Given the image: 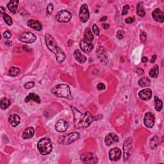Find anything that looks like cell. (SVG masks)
Masks as SVG:
<instances>
[{
	"mask_svg": "<svg viewBox=\"0 0 164 164\" xmlns=\"http://www.w3.org/2000/svg\"><path fill=\"white\" fill-rule=\"evenodd\" d=\"M20 121V117L17 114H12L9 116L8 117V122L11 124L13 127H16Z\"/></svg>",
	"mask_w": 164,
	"mask_h": 164,
	"instance_id": "21",
	"label": "cell"
},
{
	"mask_svg": "<svg viewBox=\"0 0 164 164\" xmlns=\"http://www.w3.org/2000/svg\"><path fill=\"white\" fill-rule=\"evenodd\" d=\"M45 41L46 44L51 52L53 53L56 56V60L58 63L61 64L66 60V56L64 51L62 50L58 46L57 43L56 42L55 40L53 37L51 36V35L49 33L46 34L45 35Z\"/></svg>",
	"mask_w": 164,
	"mask_h": 164,
	"instance_id": "2",
	"label": "cell"
},
{
	"mask_svg": "<svg viewBox=\"0 0 164 164\" xmlns=\"http://www.w3.org/2000/svg\"><path fill=\"white\" fill-rule=\"evenodd\" d=\"M0 10H1V13L2 15L4 14V13H5V10L4 8L3 7V6H1V7H0Z\"/></svg>",
	"mask_w": 164,
	"mask_h": 164,
	"instance_id": "47",
	"label": "cell"
},
{
	"mask_svg": "<svg viewBox=\"0 0 164 164\" xmlns=\"http://www.w3.org/2000/svg\"><path fill=\"white\" fill-rule=\"evenodd\" d=\"M81 162L84 163H97L98 162V157L92 153H84L80 156Z\"/></svg>",
	"mask_w": 164,
	"mask_h": 164,
	"instance_id": "6",
	"label": "cell"
},
{
	"mask_svg": "<svg viewBox=\"0 0 164 164\" xmlns=\"http://www.w3.org/2000/svg\"><path fill=\"white\" fill-rule=\"evenodd\" d=\"M155 110L156 111H161L163 108V103L162 101L160 100L159 98L157 96L155 97Z\"/></svg>",
	"mask_w": 164,
	"mask_h": 164,
	"instance_id": "28",
	"label": "cell"
},
{
	"mask_svg": "<svg viewBox=\"0 0 164 164\" xmlns=\"http://www.w3.org/2000/svg\"><path fill=\"white\" fill-rule=\"evenodd\" d=\"M129 8V6L128 5H124V7H123L122 9V16H124L126 14H127L128 12V10Z\"/></svg>",
	"mask_w": 164,
	"mask_h": 164,
	"instance_id": "38",
	"label": "cell"
},
{
	"mask_svg": "<svg viewBox=\"0 0 164 164\" xmlns=\"http://www.w3.org/2000/svg\"><path fill=\"white\" fill-rule=\"evenodd\" d=\"M133 21H134V18H131V17H129V18H126L125 19V22H126V23H127V24H131Z\"/></svg>",
	"mask_w": 164,
	"mask_h": 164,
	"instance_id": "42",
	"label": "cell"
},
{
	"mask_svg": "<svg viewBox=\"0 0 164 164\" xmlns=\"http://www.w3.org/2000/svg\"><path fill=\"white\" fill-rule=\"evenodd\" d=\"M158 66H155L149 71V76L152 78H157L158 76Z\"/></svg>",
	"mask_w": 164,
	"mask_h": 164,
	"instance_id": "29",
	"label": "cell"
},
{
	"mask_svg": "<svg viewBox=\"0 0 164 164\" xmlns=\"http://www.w3.org/2000/svg\"><path fill=\"white\" fill-rule=\"evenodd\" d=\"M107 19V17H106V16H105V17H103V18H102L101 19H100V21L101 22H102V21H105Z\"/></svg>",
	"mask_w": 164,
	"mask_h": 164,
	"instance_id": "48",
	"label": "cell"
},
{
	"mask_svg": "<svg viewBox=\"0 0 164 164\" xmlns=\"http://www.w3.org/2000/svg\"><path fill=\"white\" fill-rule=\"evenodd\" d=\"M37 148H38L40 153L42 154V155H49L53 149L51 140L47 137L41 139L37 144Z\"/></svg>",
	"mask_w": 164,
	"mask_h": 164,
	"instance_id": "4",
	"label": "cell"
},
{
	"mask_svg": "<svg viewBox=\"0 0 164 164\" xmlns=\"http://www.w3.org/2000/svg\"><path fill=\"white\" fill-rule=\"evenodd\" d=\"M31 100L35 101L36 102H37V103H40V98L39 95L34 94V93H30L25 98L26 102H28Z\"/></svg>",
	"mask_w": 164,
	"mask_h": 164,
	"instance_id": "24",
	"label": "cell"
},
{
	"mask_svg": "<svg viewBox=\"0 0 164 164\" xmlns=\"http://www.w3.org/2000/svg\"><path fill=\"white\" fill-rule=\"evenodd\" d=\"M152 16H153V18L155 19L156 22H158V23L163 22L164 20L163 13L160 8H156L154 10V11L152 12Z\"/></svg>",
	"mask_w": 164,
	"mask_h": 164,
	"instance_id": "18",
	"label": "cell"
},
{
	"mask_svg": "<svg viewBox=\"0 0 164 164\" xmlns=\"http://www.w3.org/2000/svg\"><path fill=\"white\" fill-rule=\"evenodd\" d=\"M156 59V55H153L152 56V59L151 60V63L153 64V63L155 62Z\"/></svg>",
	"mask_w": 164,
	"mask_h": 164,
	"instance_id": "44",
	"label": "cell"
},
{
	"mask_svg": "<svg viewBox=\"0 0 164 164\" xmlns=\"http://www.w3.org/2000/svg\"><path fill=\"white\" fill-rule=\"evenodd\" d=\"M83 40L90 42H92V41L94 40V35L93 34H92V31L89 28H87L86 30H85V32L84 33Z\"/></svg>",
	"mask_w": 164,
	"mask_h": 164,
	"instance_id": "25",
	"label": "cell"
},
{
	"mask_svg": "<svg viewBox=\"0 0 164 164\" xmlns=\"http://www.w3.org/2000/svg\"><path fill=\"white\" fill-rule=\"evenodd\" d=\"M124 32L122 30H119L117 32V37L119 39H122L124 35Z\"/></svg>",
	"mask_w": 164,
	"mask_h": 164,
	"instance_id": "37",
	"label": "cell"
},
{
	"mask_svg": "<svg viewBox=\"0 0 164 164\" xmlns=\"http://www.w3.org/2000/svg\"><path fill=\"white\" fill-rule=\"evenodd\" d=\"M105 88H106L105 85L103 83H98L97 85V88H98V90H105Z\"/></svg>",
	"mask_w": 164,
	"mask_h": 164,
	"instance_id": "41",
	"label": "cell"
},
{
	"mask_svg": "<svg viewBox=\"0 0 164 164\" xmlns=\"http://www.w3.org/2000/svg\"><path fill=\"white\" fill-rule=\"evenodd\" d=\"M136 13H137V15L141 17H144L146 15V12L144 9L142 7L141 3H138L137 6H136Z\"/></svg>",
	"mask_w": 164,
	"mask_h": 164,
	"instance_id": "30",
	"label": "cell"
},
{
	"mask_svg": "<svg viewBox=\"0 0 164 164\" xmlns=\"http://www.w3.org/2000/svg\"><path fill=\"white\" fill-rule=\"evenodd\" d=\"M121 151L119 148H113L109 151V158L111 161H117L121 158Z\"/></svg>",
	"mask_w": 164,
	"mask_h": 164,
	"instance_id": "13",
	"label": "cell"
},
{
	"mask_svg": "<svg viewBox=\"0 0 164 164\" xmlns=\"http://www.w3.org/2000/svg\"><path fill=\"white\" fill-rule=\"evenodd\" d=\"M155 115L151 112H147L144 119V123L147 128H151L155 124Z\"/></svg>",
	"mask_w": 164,
	"mask_h": 164,
	"instance_id": "12",
	"label": "cell"
},
{
	"mask_svg": "<svg viewBox=\"0 0 164 164\" xmlns=\"http://www.w3.org/2000/svg\"><path fill=\"white\" fill-rule=\"evenodd\" d=\"M3 18L6 25L8 26H11L12 25V23H13L12 19L11 18V17L7 14V13H5L4 14H3Z\"/></svg>",
	"mask_w": 164,
	"mask_h": 164,
	"instance_id": "32",
	"label": "cell"
},
{
	"mask_svg": "<svg viewBox=\"0 0 164 164\" xmlns=\"http://www.w3.org/2000/svg\"><path fill=\"white\" fill-rule=\"evenodd\" d=\"M18 39L22 42L26 44L33 43L37 39V37L35 34L32 32H25L19 35Z\"/></svg>",
	"mask_w": 164,
	"mask_h": 164,
	"instance_id": "8",
	"label": "cell"
},
{
	"mask_svg": "<svg viewBox=\"0 0 164 164\" xmlns=\"http://www.w3.org/2000/svg\"><path fill=\"white\" fill-rule=\"evenodd\" d=\"M74 57L78 62L80 64H84L87 61V58L81 53V51L78 49H76L74 52Z\"/></svg>",
	"mask_w": 164,
	"mask_h": 164,
	"instance_id": "20",
	"label": "cell"
},
{
	"mask_svg": "<svg viewBox=\"0 0 164 164\" xmlns=\"http://www.w3.org/2000/svg\"><path fill=\"white\" fill-rule=\"evenodd\" d=\"M74 115V124L76 129L85 128L89 126L93 121L92 115L88 112H81L74 107H71Z\"/></svg>",
	"mask_w": 164,
	"mask_h": 164,
	"instance_id": "1",
	"label": "cell"
},
{
	"mask_svg": "<svg viewBox=\"0 0 164 164\" xmlns=\"http://www.w3.org/2000/svg\"><path fill=\"white\" fill-rule=\"evenodd\" d=\"M51 92L55 96L66 98L67 100H73V95L69 85L66 84H59L51 89Z\"/></svg>",
	"mask_w": 164,
	"mask_h": 164,
	"instance_id": "3",
	"label": "cell"
},
{
	"mask_svg": "<svg viewBox=\"0 0 164 164\" xmlns=\"http://www.w3.org/2000/svg\"><path fill=\"white\" fill-rule=\"evenodd\" d=\"M18 4H19V1H17V0H12V1H10L7 5V7L10 10V12H11L12 13H16L18 8Z\"/></svg>",
	"mask_w": 164,
	"mask_h": 164,
	"instance_id": "23",
	"label": "cell"
},
{
	"mask_svg": "<svg viewBox=\"0 0 164 164\" xmlns=\"http://www.w3.org/2000/svg\"><path fill=\"white\" fill-rule=\"evenodd\" d=\"M80 46L81 49L85 53H89L94 48V46L92 42H87L85 40H82L81 41Z\"/></svg>",
	"mask_w": 164,
	"mask_h": 164,
	"instance_id": "17",
	"label": "cell"
},
{
	"mask_svg": "<svg viewBox=\"0 0 164 164\" xmlns=\"http://www.w3.org/2000/svg\"><path fill=\"white\" fill-rule=\"evenodd\" d=\"M27 25L30 27V28H32L33 30H35L36 31H38V32H40V31L42 30V26L41 23L38 21V20H33V19H30L28 21V23Z\"/></svg>",
	"mask_w": 164,
	"mask_h": 164,
	"instance_id": "19",
	"label": "cell"
},
{
	"mask_svg": "<svg viewBox=\"0 0 164 164\" xmlns=\"http://www.w3.org/2000/svg\"><path fill=\"white\" fill-rule=\"evenodd\" d=\"M90 13L88 8V6L86 4H83L81 6L79 12V18L81 22L86 23L89 19Z\"/></svg>",
	"mask_w": 164,
	"mask_h": 164,
	"instance_id": "10",
	"label": "cell"
},
{
	"mask_svg": "<svg viewBox=\"0 0 164 164\" xmlns=\"http://www.w3.org/2000/svg\"><path fill=\"white\" fill-rule=\"evenodd\" d=\"M20 70L19 69V68L16 67H12L10 69L8 73L11 76H16L20 73Z\"/></svg>",
	"mask_w": 164,
	"mask_h": 164,
	"instance_id": "31",
	"label": "cell"
},
{
	"mask_svg": "<svg viewBox=\"0 0 164 164\" xmlns=\"http://www.w3.org/2000/svg\"><path fill=\"white\" fill-rule=\"evenodd\" d=\"M102 28H103L104 29H105V30H107V29H108V28H109V25H108V24H105V23H104V24H102Z\"/></svg>",
	"mask_w": 164,
	"mask_h": 164,
	"instance_id": "43",
	"label": "cell"
},
{
	"mask_svg": "<svg viewBox=\"0 0 164 164\" xmlns=\"http://www.w3.org/2000/svg\"><path fill=\"white\" fill-rule=\"evenodd\" d=\"M3 37L5 39H10V37H12V33H10V31L6 30L4 33H3Z\"/></svg>",
	"mask_w": 164,
	"mask_h": 164,
	"instance_id": "39",
	"label": "cell"
},
{
	"mask_svg": "<svg viewBox=\"0 0 164 164\" xmlns=\"http://www.w3.org/2000/svg\"><path fill=\"white\" fill-rule=\"evenodd\" d=\"M146 33L144 32H142L141 33V35H140V38L142 42H145L146 40Z\"/></svg>",
	"mask_w": 164,
	"mask_h": 164,
	"instance_id": "40",
	"label": "cell"
},
{
	"mask_svg": "<svg viewBox=\"0 0 164 164\" xmlns=\"http://www.w3.org/2000/svg\"><path fill=\"white\" fill-rule=\"evenodd\" d=\"M5 45H6V46L9 47V46H10L12 45V42H10V41H9V40L6 41V42H5Z\"/></svg>",
	"mask_w": 164,
	"mask_h": 164,
	"instance_id": "46",
	"label": "cell"
},
{
	"mask_svg": "<svg viewBox=\"0 0 164 164\" xmlns=\"http://www.w3.org/2000/svg\"><path fill=\"white\" fill-rule=\"evenodd\" d=\"M10 105V101L8 99L6 98H3L1 101H0V107H1V109L3 110H5V109L7 108Z\"/></svg>",
	"mask_w": 164,
	"mask_h": 164,
	"instance_id": "27",
	"label": "cell"
},
{
	"mask_svg": "<svg viewBox=\"0 0 164 164\" xmlns=\"http://www.w3.org/2000/svg\"><path fill=\"white\" fill-rule=\"evenodd\" d=\"M72 18V14L70 12L66 10H63L58 12L56 16V19L59 23H67Z\"/></svg>",
	"mask_w": 164,
	"mask_h": 164,
	"instance_id": "7",
	"label": "cell"
},
{
	"mask_svg": "<svg viewBox=\"0 0 164 164\" xmlns=\"http://www.w3.org/2000/svg\"><path fill=\"white\" fill-rule=\"evenodd\" d=\"M139 84L141 87H148L151 84V81L147 77H144L141 78L139 81Z\"/></svg>",
	"mask_w": 164,
	"mask_h": 164,
	"instance_id": "26",
	"label": "cell"
},
{
	"mask_svg": "<svg viewBox=\"0 0 164 164\" xmlns=\"http://www.w3.org/2000/svg\"><path fill=\"white\" fill-rule=\"evenodd\" d=\"M68 128V124L67 122L63 120V119H60V120L58 121L55 124V129L60 133H63L66 131Z\"/></svg>",
	"mask_w": 164,
	"mask_h": 164,
	"instance_id": "16",
	"label": "cell"
},
{
	"mask_svg": "<svg viewBox=\"0 0 164 164\" xmlns=\"http://www.w3.org/2000/svg\"><path fill=\"white\" fill-rule=\"evenodd\" d=\"M132 144H133V140L131 137L128 138L124 141V144H123V151H124V160H127L131 155Z\"/></svg>",
	"mask_w": 164,
	"mask_h": 164,
	"instance_id": "9",
	"label": "cell"
},
{
	"mask_svg": "<svg viewBox=\"0 0 164 164\" xmlns=\"http://www.w3.org/2000/svg\"><path fill=\"white\" fill-rule=\"evenodd\" d=\"M158 138L156 136H154L151 140V141H150V147H151L152 149L155 148L158 145Z\"/></svg>",
	"mask_w": 164,
	"mask_h": 164,
	"instance_id": "33",
	"label": "cell"
},
{
	"mask_svg": "<svg viewBox=\"0 0 164 164\" xmlns=\"http://www.w3.org/2000/svg\"><path fill=\"white\" fill-rule=\"evenodd\" d=\"M119 141L118 136L115 135V133H109L108 135L106 136L105 139V142L106 145L110 146L115 143H117Z\"/></svg>",
	"mask_w": 164,
	"mask_h": 164,
	"instance_id": "14",
	"label": "cell"
},
{
	"mask_svg": "<svg viewBox=\"0 0 164 164\" xmlns=\"http://www.w3.org/2000/svg\"><path fill=\"white\" fill-rule=\"evenodd\" d=\"M80 134L77 132H72L68 134L60 136L59 139V142L60 144L69 145L76 141L80 138Z\"/></svg>",
	"mask_w": 164,
	"mask_h": 164,
	"instance_id": "5",
	"label": "cell"
},
{
	"mask_svg": "<svg viewBox=\"0 0 164 164\" xmlns=\"http://www.w3.org/2000/svg\"><path fill=\"white\" fill-rule=\"evenodd\" d=\"M96 54H97V57L98 58V59L100 60L102 64H107L108 57L107 51H106L104 47H102V46L99 47L97 49Z\"/></svg>",
	"mask_w": 164,
	"mask_h": 164,
	"instance_id": "11",
	"label": "cell"
},
{
	"mask_svg": "<svg viewBox=\"0 0 164 164\" xmlns=\"http://www.w3.org/2000/svg\"><path fill=\"white\" fill-rule=\"evenodd\" d=\"M53 9H54V6L53 5L52 3H49V4L47 5V8H46V13L47 15L49 16L51 14H52V13L53 12Z\"/></svg>",
	"mask_w": 164,
	"mask_h": 164,
	"instance_id": "34",
	"label": "cell"
},
{
	"mask_svg": "<svg viewBox=\"0 0 164 164\" xmlns=\"http://www.w3.org/2000/svg\"><path fill=\"white\" fill-rule=\"evenodd\" d=\"M148 61V59L146 57H142V62L146 63Z\"/></svg>",
	"mask_w": 164,
	"mask_h": 164,
	"instance_id": "45",
	"label": "cell"
},
{
	"mask_svg": "<svg viewBox=\"0 0 164 164\" xmlns=\"http://www.w3.org/2000/svg\"><path fill=\"white\" fill-rule=\"evenodd\" d=\"M139 97L143 101H148L152 97V91L150 88H145L139 92Z\"/></svg>",
	"mask_w": 164,
	"mask_h": 164,
	"instance_id": "15",
	"label": "cell"
},
{
	"mask_svg": "<svg viewBox=\"0 0 164 164\" xmlns=\"http://www.w3.org/2000/svg\"><path fill=\"white\" fill-rule=\"evenodd\" d=\"M92 31H93V32L96 36L100 35V29H99L98 26L95 24L92 26Z\"/></svg>",
	"mask_w": 164,
	"mask_h": 164,
	"instance_id": "35",
	"label": "cell"
},
{
	"mask_svg": "<svg viewBox=\"0 0 164 164\" xmlns=\"http://www.w3.org/2000/svg\"><path fill=\"white\" fill-rule=\"evenodd\" d=\"M35 134V129L33 127H28L24 131L22 137L24 139H29L32 138Z\"/></svg>",
	"mask_w": 164,
	"mask_h": 164,
	"instance_id": "22",
	"label": "cell"
},
{
	"mask_svg": "<svg viewBox=\"0 0 164 164\" xmlns=\"http://www.w3.org/2000/svg\"><path fill=\"white\" fill-rule=\"evenodd\" d=\"M34 85H35V83H34L33 81H30L28 82V83H26V84H25L24 85V87L26 88V89H30V88H32L34 87Z\"/></svg>",
	"mask_w": 164,
	"mask_h": 164,
	"instance_id": "36",
	"label": "cell"
}]
</instances>
